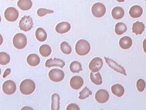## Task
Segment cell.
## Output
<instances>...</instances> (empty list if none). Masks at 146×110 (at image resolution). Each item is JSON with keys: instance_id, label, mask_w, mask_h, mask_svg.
<instances>
[{"instance_id": "7", "label": "cell", "mask_w": 146, "mask_h": 110, "mask_svg": "<svg viewBox=\"0 0 146 110\" xmlns=\"http://www.w3.org/2000/svg\"><path fill=\"white\" fill-rule=\"evenodd\" d=\"M5 17L8 22H15L19 17V12L15 7L7 8L5 11Z\"/></svg>"}, {"instance_id": "40", "label": "cell", "mask_w": 146, "mask_h": 110, "mask_svg": "<svg viewBox=\"0 0 146 110\" xmlns=\"http://www.w3.org/2000/svg\"><path fill=\"white\" fill-rule=\"evenodd\" d=\"M1 69H0V75H1Z\"/></svg>"}, {"instance_id": "30", "label": "cell", "mask_w": 146, "mask_h": 110, "mask_svg": "<svg viewBox=\"0 0 146 110\" xmlns=\"http://www.w3.org/2000/svg\"><path fill=\"white\" fill-rule=\"evenodd\" d=\"M92 94V93L91 91L87 87H85V88H84L82 90V91L80 92L79 98L80 100H84L88 97H89Z\"/></svg>"}, {"instance_id": "33", "label": "cell", "mask_w": 146, "mask_h": 110, "mask_svg": "<svg viewBox=\"0 0 146 110\" xmlns=\"http://www.w3.org/2000/svg\"><path fill=\"white\" fill-rule=\"evenodd\" d=\"M66 110H80V107L78 105H76L75 103H70L66 107Z\"/></svg>"}, {"instance_id": "38", "label": "cell", "mask_w": 146, "mask_h": 110, "mask_svg": "<svg viewBox=\"0 0 146 110\" xmlns=\"http://www.w3.org/2000/svg\"><path fill=\"white\" fill-rule=\"evenodd\" d=\"M117 1L119 2H124L125 0H117Z\"/></svg>"}, {"instance_id": "18", "label": "cell", "mask_w": 146, "mask_h": 110, "mask_svg": "<svg viewBox=\"0 0 146 110\" xmlns=\"http://www.w3.org/2000/svg\"><path fill=\"white\" fill-rule=\"evenodd\" d=\"M125 12L124 9L120 7H115L111 11V15L115 19H121L124 17Z\"/></svg>"}, {"instance_id": "25", "label": "cell", "mask_w": 146, "mask_h": 110, "mask_svg": "<svg viewBox=\"0 0 146 110\" xmlns=\"http://www.w3.org/2000/svg\"><path fill=\"white\" fill-rule=\"evenodd\" d=\"M39 52L42 56L46 57L51 54V48L48 45H42L39 49Z\"/></svg>"}, {"instance_id": "24", "label": "cell", "mask_w": 146, "mask_h": 110, "mask_svg": "<svg viewBox=\"0 0 146 110\" xmlns=\"http://www.w3.org/2000/svg\"><path fill=\"white\" fill-rule=\"evenodd\" d=\"M60 109V97L58 94H54L52 96V110H59Z\"/></svg>"}, {"instance_id": "8", "label": "cell", "mask_w": 146, "mask_h": 110, "mask_svg": "<svg viewBox=\"0 0 146 110\" xmlns=\"http://www.w3.org/2000/svg\"><path fill=\"white\" fill-rule=\"evenodd\" d=\"M17 89L16 84L13 81L8 80L6 81L2 85V90L5 94L7 95H12Z\"/></svg>"}, {"instance_id": "11", "label": "cell", "mask_w": 146, "mask_h": 110, "mask_svg": "<svg viewBox=\"0 0 146 110\" xmlns=\"http://www.w3.org/2000/svg\"><path fill=\"white\" fill-rule=\"evenodd\" d=\"M103 62L102 59L100 57H95L91 60L89 64V68L92 72H97L102 68Z\"/></svg>"}, {"instance_id": "41", "label": "cell", "mask_w": 146, "mask_h": 110, "mask_svg": "<svg viewBox=\"0 0 146 110\" xmlns=\"http://www.w3.org/2000/svg\"><path fill=\"white\" fill-rule=\"evenodd\" d=\"M11 1H14V0H11Z\"/></svg>"}, {"instance_id": "13", "label": "cell", "mask_w": 146, "mask_h": 110, "mask_svg": "<svg viewBox=\"0 0 146 110\" xmlns=\"http://www.w3.org/2000/svg\"><path fill=\"white\" fill-rule=\"evenodd\" d=\"M83 85L84 80L80 76H74L70 81V85L74 90H79Z\"/></svg>"}, {"instance_id": "20", "label": "cell", "mask_w": 146, "mask_h": 110, "mask_svg": "<svg viewBox=\"0 0 146 110\" xmlns=\"http://www.w3.org/2000/svg\"><path fill=\"white\" fill-rule=\"evenodd\" d=\"M17 5L23 11H28L32 7L33 2L31 0H19Z\"/></svg>"}, {"instance_id": "9", "label": "cell", "mask_w": 146, "mask_h": 110, "mask_svg": "<svg viewBox=\"0 0 146 110\" xmlns=\"http://www.w3.org/2000/svg\"><path fill=\"white\" fill-rule=\"evenodd\" d=\"M104 59L106 61V62L108 64V65L111 68H112L114 71H117V72H118V73H120L122 74H124L125 75H126V71L123 67L118 65L115 61H114L112 59L104 57Z\"/></svg>"}, {"instance_id": "16", "label": "cell", "mask_w": 146, "mask_h": 110, "mask_svg": "<svg viewBox=\"0 0 146 110\" xmlns=\"http://www.w3.org/2000/svg\"><path fill=\"white\" fill-rule=\"evenodd\" d=\"M132 45L131 38L129 37H121L119 41V45L123 49L127 50L130 49Z\"/></svg>"}, {"instance_id": "14", "label": "cell", "mask_w": 146, "mask_h": 110, "mask_svg": "<svg viewBox=\"0 0 146 110\" xmlns=\"http://www.w3.org/2000/svg\"><path fill=\"white\" fill-rule=\"evenodd\" d=\"M71 29L70 24L66 22H63L58 23L56 27V31L59 34H64L68 32Z\"/></svg>"}, {"instance_id": "36", "label": "cell", "mask_w": 146, "mask_h": 110, "mask_svg": "<svg viewBox=\"0 0 146 110\" xmlns=\"http://www.w3.org/2000/svg\"><path fill=\"white\" fill-rule=\"evenodd\" d=\"M3 37L0 34V46L3 43Z\"/></svg>"}, {"instance_id": "31", "label": "cell", "mask_w": 146, "mask_h": 110, "mask_svg": "<svg viewBox=\"0 0 146 110\" xmlns=\"http://www.w3.org/2000/svg\"><path fill=\"white\" fill-rule=\"evenodd\" d=\"M53 13H54V11L45 8H40L37 11V14L39 17H44L47 14H51Z\"/></svg>"}, {"instance_id": "32", "label": "cell", "mask_w": 146, "mask_h": 110, "mask_svg": "<svg viewBox=\"0 0 146 110\" xmlns=\"http://www.w3.org/2000/svg\"><path fill=\"white\" fill-rule=\"evenodd\" d=\"M137 88L139 92H142L146 88V82L143 79H139L137 81Z\"/></svg>"}, {"instance_id": "1", "label": "cell", "mask_w": 146, "mask_h": 110, "mask_svg": "<svg viewBox=\"0 0 146 110\" xmlns=\"http://www.w3.org/2000/svg\"><path fill=\"white\" fill-rule=\"evenodd\" d=\"M35 82L29 79L24 80L20 85V91L23 95L31 94L35 90Z\"/></svg>"}, {"instance_id": "27", "label": "cell", "mask_w": 146, "mask_h": 110, "mask_svg": "<svg viewBox=\"0 0 146 110\" xmlns=\"http://www.w3.org/2000/svg\"><path fill=\"white\" fill-rule=\"evenodd\" d=\"M70 70L73 73H79L82 71L81 64L78 61H73L70 65Z\"/></svg>"}, {"instance_id": "17", "label": "cell", "mask_w": 146, "mask_h": 110, "mask_svg": "<svg viewBox=\"0 0 146 110\" xmlns=\"http://www.w3.org/2000/svg\"><path fill=\"white\" fill-rule=\"evenodd\" d=\"M145 29V25L142 22H136L132 25V32L136 35H141Z\"/></svg>"}, {"instance_id": "4", "label": "cell", "mask_w": 146, "mask_h": 110, "mask_svg": "<svg viewBox=\"0 0 146 110\" xmlns=\"http://www.w3.org/2000/svg\"><path fill=\"white\" fill-rule=\"evenodd\" d=\"M34 23L32 18L29 15H25L22 17L19 23L20 29L24 31H29L33 27Z\"/></svg>"}, {"instance_id": "19", "label": "cell", "mask_w": 146, "mask_h": 110, "mask_svg": "<svg viewBox=\"0 0 146 110\" xmlns=\"http://www.w3.org/2000/svg\"><path fill=\"white\" fill-rule=\"evenodd\" d=\"M27 63L29 66L35 67L38 66L40 63V59L39 56L35 53L29 55L27 57Z\"/></svg>"}, {"instance_id": "10", "label": "cell", "mask_w": 146, "mask_h": 110, "mask_svg": "<svg viewBox=\"0 0 146 110\" xmlns=\"http://www.w3.org/2000/svg\"><path fill=\"white\" fill-rule=\"evenodd\" d=\"M110 98L108 92L104 89H100L97 91L95 95V99L98 103H107Z\"/></svg>"}, {"instance_id": "29", "label": "cell", "mask_w": 146, "mask_h": 110, "mask_svg": "<svg viewBox=\"0 0 146 110\" xmlns=\"http://www.w3.org/2000/svg\"><path fill=\"white\" fill-rule=\"evenodd\" d=\"M60 50L63 53L66 55H70L72 51V47L66 41H63L60 44Z\"/></svg>"}, {"instance_id": "12", "label": "cell", "mask_w": 146, "mask_h": 110, "mask_svg": "<svg viewBox=\"0 0 146 110\" xmlns=\"http://www.w3.org/2000/svg\"><path fill=\"white\" fill-rule=\"evenodd\" d=\"M65 65L66 63L63 60L56 58L48 59L45 63V66L48 68H50L51 67H59L60 68H63Z\"/></svg>"}, {"instance_id": "21", "label": "cell", "mask_w": 146, "mask_h": 110, "mask_svg": "<svg viewBox=\"0 0 146 110\" xmlns=\"http://www.w3.org/2000/svg\"><path fill=\"white\" fill-rule=\"evenodd\" d=\"M111 90L112 93L117 97H121L124 94V88L120 84H117L113 85L111 87Z\"/></svg>"}, {"instance_id": "2", "label": "cell", "mask_w": 146, "mask_h": 110, "mask_svg": "<svg viewBox=\"0 0 146 110\" xmlns=\"http://www.w3.org/2000/svg\"><path fill=\"white\" fill-rule=\"evenodd\" d=\"M90 44L88 41L81 39L79 40L75 45V51L79 56H85L90 51Z\"/></svg>"}, {"instance_id": "34", "label": "cell", "mask_w": 146, "mask_h": 110, "mask_svg": "<svg viewBox=\"0 0 146 110\" xmlns=\"http://www.w3.org/2000/svg\"><path fill=\"white\" fill-rule=\"evenodd\" d=\"M11 69L10 68H7L6 69V71H5L3 75V78H5L7 77L8 75L11 73Z\"/></svg>"}, {"instance_id": "39", "label": "cell", "mask_w": 146, "mask_h": 110, "mask_svg": "<svg viewBox=\"0 0 146 110\" xmlns=\"http://www.w3.org/2000/svg\"><path fill=\"white\" fill-rule=\"evenodd\" d=\"M1 17L0 16V23H1Z\"/></svg>"}, {"instance_id": "6", "label": "cell", "mask_w": 146, "mask_h": 110, "mask_svg": "<svg viewBox=\"0 0 146 110\" xmlns=\"http://www.w3.org/2000/svg\"><path fill=\"white\" fill-rule=\"evenodd\" d=\"M64 73L59 69H53L48 73V77L50 80L54 82H60L64 78Z\"/></svg>"}, {"instance_id": "3", "label": "cell", "mask_w": 146, "mask_h": 110, "mask_svg": "<svg viewBox=\"0 0 146 110\" xmlns=\"http://www.w3.org/2000/svg\"><path fill=\"white\" fill-rule=\"evenodd\" d=\"M13 44L15 48L18 50L24 49L27 45V37L22 33H17L13 37Z\"/></svg>"}, {"instance_id": "22", "label": "cell", "mask_w": 146, "mask_h": 110, "mask_svg": "<svg viewBox=\"0 0 146 110\" xmlns=\"http://www.w3.org/2000/svg\"><path fill=\"white\" fill-rule=\"evenodd\" d=\"M35 36L37 40L40 42H44L47 38V34L46 31L42 28H38L35 32Z\"/></svg>"}, {"instance_id": "28", "label": "cell", "mask_w": 146, "mask_h": 110, "mask_svg": "<svg viewBox=\"0 0 146 110\" xmlns=\"http://www.w3.org/2000/svg\"><path fill=\"white\" fill-rule=\"evenodd\" d=\"M11 60L9 55L5 52H0V65L5 66L9 63Z\"/></svg>"}, {"instance_id": "35", "label": "cell", "mask_w": 146, "mask_h": 110, "mask_svg": "<svg viewBox=\"0 0 146 110\" xmlns=\"http://www.w3.org/2000/svg\"><path fill=\"white\" fill-rule=\"evenodd\" d=\"M143 48L144 51L146 53V38L144 40L143 43Z\"/></svg>"}, {"instance_id": "5", "label": "cell", "mask_w": 146, "mask_h": 110, "mask_svg": "<svg viewBox=\"0 0 146 110\" xmlns=\"http://www.w3.org/2000/svg\"><path fill=\"white\" fill-rule=\"evenodd\" d=\"M92 13L96 18H101L104 16L106 12L105 6L100 2L95 3L92 7Z\"/></svg>"}, {"instance_id": "42", "label": "cell", "mask_w": 146, "mask_h": 110, "mask_svg": "<svg viewBox=\"0 0 146 110\" xmlns=\"http://www.w3.org/2000/svg\"><path fill=\"white\" fill-rule=\"evenodd\" d=\"M145 1H146V0H145Z\"/></svg>"}, {"instance_id": "15", "label": "cell", "mask_w": 146, "mask_h": 110, "mask_svg": "<svg viewBox=\"0 0 146 110\" xmlns=\"http://www.w3.org/2000/svg\"><path fill=\"white\" fill-rule=\"evenodd\" d=\"M143 14V9L141 6L135 5L131 7L129 11V15L133 18H139Z\"/></svg>"}, {"instance_id": "37", "label": "cell", "mask_w": 146, "mask_h": 110, "mask_svg": "<svg viewBox=\"0 0 146 110\" xmlns=\"http://www.w3.org/2000/svg\"><path fill=\"white\" fill-rule=\"evenodd\" d=\"M22 109H33L30 107H24L22 108Z\"/></svg>"}, {"instance_id": "23", "label": "cell", "mask_w": 146, "mask_h": 110, "mask_svg": "<svg viewBox=\"0 0 146 110\" xmlns=\"http://www.w3.org/2000/svg\"><path fill=\"white\" fill-rule=\"evenodd\" d=\"M90 79L91 81L95 84V85H100L102 84V79L101 74L98 72H97L96 73L94 72H91L90 73Z\"/></svg>"}, {"instance_id": "26", "label": "cell", "mask_w": 146, "mask_h": 110, "mask_svg": "<svg viewBox=\"0 0 146 110\" xmlns=\"http://www.w3.org/2000/svg\"><path fill=\"white\" fill-rule=\"evenodd\" d=\"M127 31V27L123 23H117L115 25V32L118 35L123 34Z\"/></svg>"}]
</instances>
